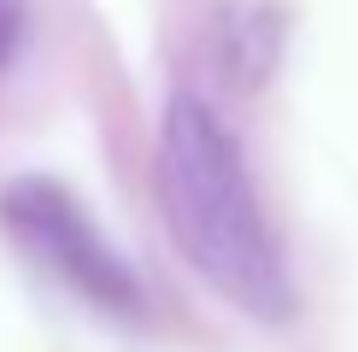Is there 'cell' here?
I'll return each instance as SVG.
<instances>
[{
  "label": "cell",
  "instance_id": "6da1fadb",
  "mask_svg": "<svg viewBox=\"0 0 358 352\" xmlns=\"http://www.w3.org/2000/svg\"><path fill=\"white\" fill-rule=\"evenodd\" d=\"M159 200L176 247L229 305L264 323H282L294 311L288 264L247 182L241 147L194 94H176L159 129Z\"/></svg>",
  "mask_w": 358,
  "mask_h": 352
},
{
  "label": "cell",
  "instance_id": "7a4b0ae2",
  "mask_svg": "<svg viewBox=\"0 0 358 352\" xmlns=\"http://www.w3.org/2000/svg\"><path fill=\"white\" fill-rule=\"evenodd\" d=\"M0 217L12 223V235L48 264L53 276H65L77 293L112 305V311H136V276L117 264V253L94 235V223L83 217V205L53 182H12L0 200Z\"/></svg>",
  "mask_w": 358,
  "mask_h": 352
},
{
  "label": "cell",
  "instance_id": "3957f363",
  "mask_svg": "<svg viewBox=\"0 0 358 352\" xmlns=\"http://www.w3.org/2000/svg\"><path fill=\"white\" fill-rule=\"evenodd\" d=\"M18 36H24V6H18V0H0V65L12 59Z\"/></svg>",
  "mask_w": 358,
  "mask_h": 352
}]
</instances>
